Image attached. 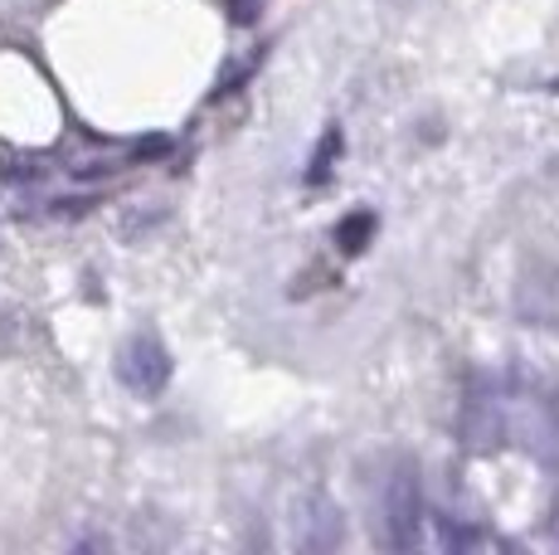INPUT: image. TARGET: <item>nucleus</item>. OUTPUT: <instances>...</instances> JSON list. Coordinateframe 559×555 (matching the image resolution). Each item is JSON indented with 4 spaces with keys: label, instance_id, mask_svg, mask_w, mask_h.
I'll list each match as a JSON object with an SVG mask.
<instances>
[{
    "label": "nucleus",
    "instance_id": "f257e3e1",
    "mask_svg": "<svg viewBox=\"0 0 559 555\" xmlns=\"http://www.w3.org/2000/svg\"><path fill=\"white\" fill-rule=\"evenodd\" d=\"M418 527H424V493H418V468L400 463L384 483V531H390V546L408 551L418 541Z\"/></svg>",
    "mask_w": 559,
    "mask_h": 555
},
{
    "label": "nucleus",
    "instance_id": "f03ea898",
    "mask_svg": "<svg viewBox=\"0 0 559 555\" xmlns=\"http://www.w3.org/2000/svg\"><path fill=\"white\" fill-rule=\"evenodd\" d=\"M117 370H122V380L136 394H156L170 380V356H166V346H160L156 336H132V341H127L122 366H117Z\"/></svg>",
    "mask_w": 559,
    "mask_h": 555
},
{
    "label": "nucleus",
    "instance_id": "7ed1b4c3",
    "mask_svg": "<svg viewBox=\"0 0 559 555\" xmlns=\"http://www.w3.org/2000/svg\"><path fill=\"white\" fill-rule=\"evenodd\" d=\"M297 541L307 551H336L346 541V521H341V507L331 497L311 493L302 507H297Z\"/></svg>",
    "mask_w": 559,
    "mask_h": 555
},
{
    "label": "nucleus",
    "instance_id": "20e7f679",
    "mask_svg": "<svg viewBox=\"0 0 559 555\" xmlns=\"http://www.w3.org/2000/svg\"><path fill=\"white\" fill-rule=\"evenodd\" d=\"M341 156V127H326L317 142V152H311V170H307V186H321V180L331 176V162Z\"/></svg>",
    "mask_w": 559,
    "mask_h": 555
},
{
    "label": "nucleus",
    "instance_id": "39448f33",
    "mask_svg": "<svg viewBox=\"0 0 559 555\" xmlns=\"http://www.w3.org/2000/svg\"><path fill=\"white\" fill-rule=\"evenodd\" d=\"M370 234H374V215H370V210H356V215H346V220H341L336 239H341V249H346V253H360Z\"/></svg>",
    "mask_w": 559,
    "mask_h": 555
},
{
    "label": "nucleus",
    "instance_id": "423d86ee",
    "mask_svg": "<svg viewBox=\"0 0 559 555\" xmlns=\"http://www.w3.org/2000/svg\"><path fill=\"white\" fill-rule=\"evenodd\" d=\"M555 424H559V394H555Z\"/></svg>",
    "mask_w": 559,
    "mask_h": 555
}]
</instances>
